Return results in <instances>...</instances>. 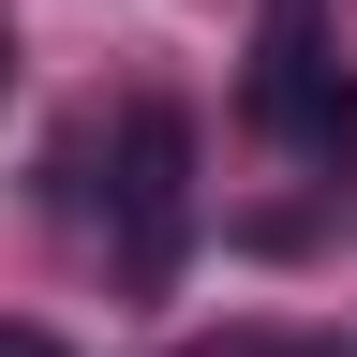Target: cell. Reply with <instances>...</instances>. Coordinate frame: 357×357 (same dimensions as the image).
<instances>
[{"label":"cell","mask_w":357,"mask_h":357,"mask_svg":"<svg viewBox=\"0 0 357 357\" xmlns=\"http://www.w3.org/2000/svg\"><path fill=\"white\" fill-rule=\"evenodd\" d=\"M253 119L283 134L298 164H357V75L328 60V45H312V0H283V15H268V60H253Z\"/></svg>","instance_id":"6da1fadb"},{"label":"cell","mask_w":357,"mask_h":357,"mask_svg":"<svg viewBox=\"0 0 357 357\" xmlns=\"http://www.w3.org/2000/svg\"><path fill=\"white\" fill-rule=\"evenodd\" d=\"M178 238H194V119L134 105L119 119V253H134V283H164Z\"/></svg>","instance_id":"7a4b0ae2"},{"label":"cell","mask_w":357,"mask_h":357,"mask_svg":"<svg viewBox=\"0 0 357 357\" xmlns=\"http://www.w3.org/2000/svg\"><path fill=\"white\" fill-rule=\"evenodd\" d=\"M194 357H342V342H283V328H238V342H194Z\"/></svg>","instance_id":"3957f363"},{"label":"cell","mask_w":357,"mask_h":357,"mask_svg":"<svg viewBox=\"0 0 357 357\" xmlns=\"http://www.w3.org/2000/svg\"><path fill=\"white\" fill-rule=\"evenodd\" d=\"M0 357H60V342H45V328H0Z\"/></svg>","instance_id":"277c9868"},{"label":"cell","mask_w":357,"mask_h":357,"mask_svg":"<svg viewBox=\"0 0 357 357\" xmlns=\"http://www.w3.org/2000/svg\"><path fill=\"white\" fill-rule=\"evenodd\" d=\"M0 89H15V45H0Z\"/></svg>","instance_id":"5b68a950"}]
</instances>
